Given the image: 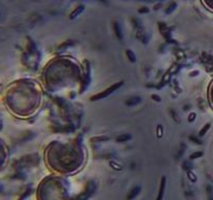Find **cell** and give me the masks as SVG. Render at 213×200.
I'll return each instance as SVG.
<instances>
[{
	"label": "cell",
	"instance_id": "cell-9",
	"mask_svg": "<svg viewBox=\"0 0 213 200\" xmlns=\"http://www.w3.org/2000/svg\"><path fill=\"white\" fill-rule=\"evenodd\" d=\"M177 6H178V3H177L176 1L171 2V3H169L168 5V7L165 9V14H166V15L171 14V13H173V12L177 9Z\"/></svg>",
	"mask_w": 213,
	"mask_h": 200
},
{
	"label": "cell",
	"instance_id": "cell-13",
	"mask_svg": "<svg viewBox=\"0 0 213 200\" xmlns=\"http://www.w3.org/2000/svg\"><path fill=\"white\" fill-rule=\"evenodd\" d=\"M202 155H203L202 152H195V153H193V154L190 155V158H197V157H202Z\"/></svg>",
	"mask_w": 213,
	"mask_h": 200
},
{
	"label": "cell",
	"instance_id": "cell-4",
	"mask_svg": "<svg viewBox=\"0 0 213 200\" xmlns=\"http://www.w3.org/2000/svg\"><path fill=\"white\" fill-rule=\"evenodd\" d=\"M38 200H70L68 189L60 178H46L38 190Z\"/></svg>",
	"mask_w": 213,
	"mask_h": 200
},
{
	"label": "cell",
	"instance_id": "cell-2",
	"mask_svg": "<svg viewBox=\"0 0 213 200\" xmlns=\"http://www.w3.org/2000/svg\"><path fill=\"white\" fill-rule=\"evenodd\" d=\"M83 151L77 143L54 142L48 147L46 160L48 165L54 171L70 174L77 172L83 165Z\"/></svg>",
	"mask_w": 213,
	"mask_h": 200
},
{
	"label": "cell",
	"instance_id": "cell-7",
	"mask_svg": "<svg viewBox=\"0 0 213 200\" xmlns=\"http://www.w3.org/2000/svg\"><path fill=\"white\" fill-rule=\"evenodd\" d=\"M84 9H85V6H84L83 4H79L78 6H76V9H74V11L72 12L71 15H70V19L73 20V19L77 18L81 13H83Z\"/></svg>",
	"mask_w": 213,
	"mask_h": 200
},
{
	"label": "cell",
	"instance_id": "cell-1",
	"mask_svg": "<svg viewBox=\"0 0 213 200\" xmlns=\"http://www.w3.org/2000/svg\"><path fill=\"white\" fill-rule=\"evenodd\" d=\"M42 100L38 84L33 80H19L11 84L5 94V105L11 113L27 118L38 111Z\"/></svg>",
	"mask_w": 213,
	"mask_h": 200
},
{
	"label": "cell",
	"instance_id": "cell-3",
	"mask_svg": "<svg viewBox=\"0 0 213 200\" xmlns=\"http://www.w3.org/2000/svg\"><path fill=\"white\" fill-rule=\"evenodd\" d=\"M79 66L70 60H53L44 71V82L48 90L55 91L73 84L79 78Z\"/></svg>",
	"mask_w": 213,
	"mask_h": 200
},
{
	"label": "cell",
	"instance_id": "cell-8",
	"mask_svg": "<svg viewBox=\"0 0 213 200\" xmlns=\"http://www.w3.org/2000/svg\"><path fill=\"white\" fill-rule=\"evenodd\" d=\"M113 29H115V36H118V39L122 40V38H123L122 27H121V25H120V23H118V22H115V23H113Z\"/></svg>",
	"mask_w": 213,
	"mask_h": 200
},
{
	"label": "cell",
	"instance_id": "cell-6",
	"mask_svg": "<svg viewBox=\"0 0 213 200\" xmlns=\"http://www.w3.org/2000/svg\"><path fill=\"white\" fill-rule=\"evenodd\" d=\"M6 157H8L6 148H5V146H4V144L0 141V169H2L3 166L5 165Z\"/></svg>",
	"mask_w": 213,
	"mask_h": 200
},
{
	"label": "cell",
	"instance_id": "cell-5",
	"mask_svg": "<svg viewBox=\"0 0 213 200\" xmlns=\"http://www.w3.org/2000/svg\"><path fill=\"white\" fill-rule=\"evenodd\" d=\"M122 84H123V82H118V84H115V86L110 87V88H109V89H108V90H105V91H104L103 93H101V94H98V95H96V96H94L93 98H92V100H97V99H101V98H104V97H106V95H109L110 93H112L113 91H115V90H117L118 87H121V86H122Z\"/></svg>",
	"mask_w": 213,
	"mask_h": 200
},
{
	"label": "cell",
	"instance_id": "cell-10",
	"mask_svg": "<svg viewBox=\"0 0 213 200\" xmlns=\"http://www.w3.org/2000/svg\"><path fill=\"white\" fill-rule=\"evenodd\" d=\"M209 128H210V123L206 124L204 127L202 128V130L200 131V136H204L205 133H206V131H208V129H209Z\"/></svg>",
	"mask_w": 213,
	"mask_h": 200
},
{
	"label": "cell",
	"instance_id": "cell-11",
	"mask_svg": "<svg viewBox=\"0 0 213 200\" xmlns=\"http://www.w3.org/2000/svg\"><path fill=\"white\" fill-rule=\"evenodd\" d=\"M138 13L140 14H144V13H149V9L146 6H144V7H140V9H138Z\"/></svg>",
	"mask_w": 213,
	"mask_h": 200
},
{
	"label": "cell",
	"instance_id": "cell-12",
	"mask_svg": "<svg viewBox=\"0 0 213 200\" xmlns=\"http://www.w3.org/2000/svg\"><path fill=\"white\" fill-rule=\"evenodd\" d=\"M127 55L130 57V60H133V62H134V60H135V57H134V54H133V53H131V51H130V50H127Z\"/></svg>",
	"mask_w": 213,
	"mask_h": 200
}]
</instances>
